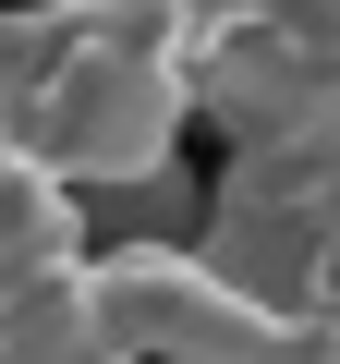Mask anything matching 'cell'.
I'll return each mask as SVG.
<instances>
[{"mask_svg": "<svg viewBox=\"0 0 340 364\" xmlns=\"http://www.w3.org/2000/svg\"><path fill=\"white\" fill-rule=\"evenodd\" d=\"M195 109L207 97H195V49L183 37H158L134 13H97L61 49V73L13 109V146L49 158L73 195H97V182H158Z\"/></svg>", "mask_w": 340, "mask_h": 364, "instance_id": "1", "label": "cell"}, {"mask_svg": "<svg viewBox=\"0 0 340 364\" xmlns=\"http://www.w3.org/2000/svg\"><path fill=\"white\" fill-rule=\"evenodd\" d=\"M231 134L243 146H231L219 207H340V61H316L292 97H267Z\"/></svg>", "mask_w": 340, "mask_h": 364, "instance_id": "2", "label": "cell"}, {"mask_svg": "<svg viewBox=\"0 0 340 364\" xmlns=\"http://www.w3.org/2000/svg\"><path fill=\"white\" fill-rule=\"evenodd\" d=\"M340 207H219V231L195 243L255 316H304V279H316V243H328Z\"/></svg>", "mask_w": 340, "mask_h": 364, "instance_id": "3", "label": "cell"}, {"mask_svg": "<svg viewBox=\"0 0 340 364\" xmlns=\"http://www.w3.org/2000/svg\"><path fill=\"white\" fill-rule=\"evenodd\" d=\"M85 267V195L25 158V146H0V291H25V279H61Z\"/></svg>", "mask_w": 340, "mask_h": 364, "instance_id": "4", "label": "cell"}, {"mask_svg": "<svg viewBox=\"0 0 340 364\" xmlns=\"http://www.w3.org/2000/svg\"><path fill=\"white\" fill-rule=\"evenodd\" d=\"M304 328H328V340H340V219H328V243H316V279H304Z\"/></svg>", "mask_w": 340, "mask_h": 364, "instance_id": "5", "label": "cell"}]
</instances>
